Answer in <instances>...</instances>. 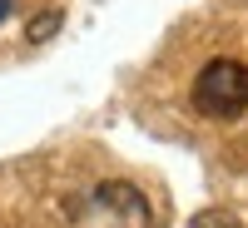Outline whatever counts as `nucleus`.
Masks as SVG:
<instances>
[{"mask_svg": "<svg viewBox=\"0 0 248 228\" xmlns=\"http://www.w3.org/2000/svg\"><path fill=\"white\" fill-rule=\"evenodd\" d=\"M194 109L209 114V119H238L248 109V65L209 60L194 79Z\"/></svg>", "mask_w": 248, "mask_h": 228, "instance_id": "nucleus-1", "label": "nucleus"}, {"mask_svg": "<svg viewBox=\"0 0 248 228\" xmlns=\"http://www.w3.org/2000/svg\"><path fill=\"white\" fill-rule=\"evenodd\" d=\"M149 203L134 183L124 179H109L99 183V189L85 198V209H79V228H149Z\"/></svg>", "mask_w": 248, "mask_h": 228, "instance_id": "nucleus-2", "label": "nucleus"}, {"mask_svg": "<svg viewBox=\"0 0 248 228\" xmlns=\"http://www.w3.org/2000/svg\"><path fill=\"white\" fill-rule=\"evenodd\" d=\"M189 228H243L229 209H203V213H194L189 218Z\"/></svg>", "mask_w": 248, "mask_h": 228, "instance_id": "nucleus-3", "label": "nucleus"}, {"mask_svg": "<svg viewBox=\"0 0 248 228\" xmlns=\"http://www.w3.org/2000/svg\"><path fill=\"white\" fill-rule=\"evenodd\" d=\"M55 30H60V10H45V15H35V20H30V30H25V35H30V40H45V35H55Z\"/></svg>", "mask_w": 248, "mask_h": 228, "instance_id": "nucleus-4", "label": "nucleus"}, {"mask_svg": "<svg viewBox=\"0 0 248 228\" xmlns=\"http://www.w3.org/2000/svg\"><path fill=\"white\" fill-rule=\"evenodd\" d=\"M10 10H15V0H0V20H5V15H10Z\"/></svg>", "mask_w": 248, "mask_h": 228, "instance_id": "nucleus-5", "label": "nucleus"}]
</instances>
